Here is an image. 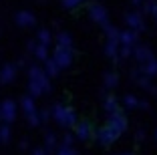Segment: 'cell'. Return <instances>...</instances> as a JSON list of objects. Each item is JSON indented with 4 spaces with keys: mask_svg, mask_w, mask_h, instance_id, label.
Returning <instances> with one entry per match:
<instances>
[{
    "mask_svg": "<svg viewBox=\"0 0 157 155\" xmlns=\"http://www.w3.org/2000/svg\"><path fill=\"white\" fill-rule=\"evenodd\" d=\"M52 117H55L63 127H73V125L77 123V115H75V111L69 109V107H63V105H55L52 107Z\"/></svg>",
    "mask_w": 157,
    "mask_h": 155,
    "instance_id": "cell-1",
    "label": "cell"
},
{
    "mask_svg": "<svg viewBox=\"0 0 157 155\" xmlns=\"http://www.w3.org/2000/svg\"><path fill=\"white\" fill-rule=\"evenodd\" d=\"M81 0H63V6L65 8H73V6H77Z\"/></svg>",
    "mask_w": 157,
    "mask_h": 155,
    "instance_id": "cell-17",
    "label": "cell"
},
{
    "mask_svg": "<svg viewBox=\"0 0 157 155\" xmlns=\"http://www.w3.org/2000/svg\"><path fill=\"white\" fill-rule=\"evenodd\" d=\"M56 155H75V149L71 145H60L59 151H56Z\"/></svg>",
    "mask_w": 157,
    "mask_h": 155,
    "instance_id": "cell-14",
    "label": "cell"
},
{
    "mask_svg": "<svg viewBox=\"0 0 157 155\" xmlns=\"http://www.w3.org/2000/svg\"><path fill=\"white\" fill-rule=\"evenodd\" d=\"M38 45H42V46H48V45H51V32L46 30V28L38 30Z\"/></svg>",
    "mask_w": 157,
    "mask_h": 155,
    "instance_id": "cell-12",
    "label": "cell"
},
{
    "mask_svg": "<svg viewBox=\"0 0 157 155\" xmlns=\"http://www.w3.org/2000/svg\"><path fill=\"white\" fill-rule=\"evenodd\" d=\"M34 56H36L38 60H46L48 59V48L42 46V45H36L34 46Z\"/></svg>",
    "mask_w": 157,
    "mask_h": 155,
    "instance_id": "cell-11",
    "label": "cell"
},
{
    "mask_svg": "<svg viewBox=\"0 0 157 155\" xmlns=\"http://www.w3.org/2000/svg\"><path fill=\"white\" fill-rule=\"evenodd\" d=\"M33 155H44V149H36V151H34Z\"/></svg>",
    "mask_w": 157,
    "mask_h": 155,
    "instance_id": "cell-19",
    "label": "cell"
},
{
    "mask_svg": "<svg viewBox=\"0 0 157 155\" xmlns=\"http://www.w3.org/2000/svg\"><path fill=\"white\" fill-rule=\"evenodd\" d=\"M14 77H16V64L8 63V64H4V67L0 68V85H8V83H12Z\"/></svg>",
    "mask_w": 157,
    "mask_h": 155,
    "instance_id": "cell-6",
    "label": "cell"
},
{
    "mask_svg": "<svg viewBox=\"0 0 157 155\" xmlns=\"http://www.w3.org/2000/svg\"><path fill=\"white\" fill-rule=\"evenodd\" d=\"M10 141V127L8 125H0V143Z\"/></svg>",
    "mask_w": 157,
    "mask_h": 155,
    "instance_id": "cell-13",
    "label": "cell"
},
{
    "mask_svg": "<svg viewBox=\"0 0 157 155\" xmlns=\"http://www.w3.org/2000/svg\"><path fill=\"white\" fill-rule=\"evenodd\" d=\"M44 63H46V67L42 68V71H44V75H46V77H56V75H59V71H60V68L56 67V63L52 59H46Z\"/></svg>",
    "mask_w": 157,
    "mask_h": 155,
    "instance_id": "cell-9",
    "label": "cell"
},
{
    "mask_svg": "<svg viewBox=\"0 0 157 155\" xmlns=\"http://www.w3.org/2000/svg\"><path fill=\"white\" fill-rule=\"evenodd\" d=\"M28 79H30V83H36L38 87L42 89V93H48V91H51V83H48V77L44 75V71H42L40 67L33 64V67L28 68Z\"/></svg>",
    "mask_w": 157,
    "mask_h": 155,
    "instance_id": "cell-2",
    "label": "cell"
},
{
    "mask_svg": "<svg viewBox=\"0 0 157 155\" xmlns=\"http://www.w3.org/2000/svg\"><path fill=\"white\" fill-rule=\"evenodd\" d=\"M127 101H129V103H127V105H129V107H135V105H137V99H135V97H127Z\"/></svg>",
    "mask_w": 157,
    "mask_h": 155,
    "instance_id": "cell-18",
    "label": "cell"
},
{
    "mask_svg": "<svg viewBox=\"0 0 157 155\" xmlns=\"http://www.w3.org/2000/svg\"><path fill=\"white\" fill-rule=\"evenodd\" d=\"M0 119L4 123H12L16 119V103L12 99H6L0 103Z\"/></svg>",
    "mask_w": 157,
    "mask_h": 155,
    "instance_id": "cell-4",
    "label": "cell"
},
{
    "mask_svg": "<svg viewBox=\"0 0 157 155\" xmlns=\"http://www.w3.org/2000/svg\"><path fill=\"white\" fill-rule=\"evenodd\" d=\"M129 22H131V26H135V24L141 26V18H139L137 14H129Z\"/></svg>",
    "mask_w": 157,
    "mask_h": 155,
    "instance_id": "cell-16",
    "label": "cell"
},
{
    "mask_svg": "<svg viewBox=\"0 0 157 155\" xmlns=\"http://www.w3.org/2000/svg\"><path fill=\"white\" fill-rule=\"evenodd\" d=\"M77 137L78 139H89L91 137V125L89 123H81V125H77Z\"/></svg>",
    "mask_w": 157,
    "mask_h": 155,
    "instance_id": "cell-10",
    "label": "cell"
},
{
    "mask_svg": "<svg viewBox=\"0 0 157 155\" xmlns=\"http://www.w3.org/2000/svg\"><path fill=\"white\" fill-rule=\"evenodd\" d=\"M14 20H16L18 26H34V24H36V16H34L33 12H28V10H20V12H16Z\"/></svg>",
    "mask_w": 157,
    "mask_h": 155,
    "instance_id": "cell-7",
    "label": "cell"
},
{
    "mask_svg": "<svg viewBox=\"0 0 157 155\" xmlns=\"http://www.w3.org/2000/svg\"><path fill=\"white\" fill-rule=\"evenodd\" d=\"M115 139H117V135H115V133H113L109 127H107V129H101V131H99V141H101L103 145H111Z\"/></svg>",
    "mask_w": 157,
    "mask_h": 155,
    "instance_id": "cell-8",
    "label": "cell"
},
{
    "mask_svg": "<svg viewBox=\"0 0 157 155\" xmlns=\"http://www.w3.org/2000/svg\"><path fill=\"white\" fill-rule=\"evenodd\" d=\"M22 111H24V115H26V119H28V125H33V127H36L38 123H40V119H38V113H36V105H34V99L33 97H22Z\"/></svg>",
    "mask_w": 157,
    "mask_h": 155,
    "instance_id": "cell-3",
    "label": "cell"
},
{
    "mask_svg": "<svg viewBox=\"0 0 157 155\" xmlns=\"http://www.w3.org/2000/svg\"><path fill=\"white\" fill-rule=\"evenodd\" d=\"M44 143H46V149H52V147H55V135H52V133H46Z\"/></svg>",
    "mask_w": 157,
    "mask_h": 155,
    "instance_id": "cell-15",
    "label": "cell"
},
{
    "mask_svg": "<svg viewBox=\"0 0 157 155\" xmlns=\"http://www.w3.org/2000/svg\"><path fill=\"white\" fill-rule=\"evenodd\" d=\"M52 60L56 63V67L59 68H65L71 64V60H73V55H71V48H65V46H56L55 50V56H52Z\"/></svg>",
    "mask_w": 157,
    "mask_h": 155,
    "instance_id": "cell-5",
    "label": "cell"
}]
</instances>
